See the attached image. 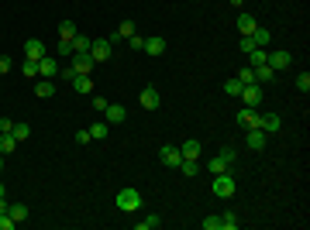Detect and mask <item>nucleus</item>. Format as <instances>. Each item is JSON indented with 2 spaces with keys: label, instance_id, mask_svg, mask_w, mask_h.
Listing matches in <instances>:
<instances>
[{
  "label": "nucleus",
  "instance_id": "34",
  "mask_svg": "<svg viewBox=\"0 0 310 230\" xmlns=\"http://www.w3.org/2000/svg\"><path fill=\"white\" fill-rule=\"evenodd\" d=\"M238 83H241V86H248V83H255V69H252V65H245V69L238 72Z\"/></svg>",
  "mask_w": 310,
  "mask_h": 230
},
{
  "label": "nucleus",
  "instance_id": "9",
  "mask_svg": "<svg viewBox=\"0 0 310 230\" xmlns=\"http://www.w3.org/2000/svg\"><path fill=\"white\" fill-rule=\"evenodd\" d=\"M90 58H93V62H107V58H111V41L97 38L93 45H90Z\"/></svg>",
  "mask_w": 310,
  "mask_h": 230
},
{
  "label": "nucleus",
  "instance_id": "18",
  "mask_svg": "<svg viewBox=\"0 0 310 230\" xmlns=\"http://www.w3.org/2000/svg\"><path fill=\"white\" fill-rule=\"evenodd\" d=\"M248 38L255 41V48H266V45L272 41V31H269V28H255V31L248 35Z\"/></svg>",
  "mask_w": 310,
  "mask_h": 230
},
{
  "label": "nucleus",
  "instance_id": "8",
  "mask_svg": "<svg viewBox=\"0 0 310 230\" xmlns=\"http://www.w3.org/2000/svg\"><path fill=\"white\" fill-rule=\"evenodd\" d=\"M104 120H107V124H124V120H128V107H121V103H107Z\"/></svg>",
  "mask_w": 310,
  "mask_h": 230
},
{
  "label": "nucleus",
  "instance_id": "33",
  "mask_svg": "<svg viewBox=\"0 0 310 230\" xmlns=\"http://www.w3.org/2000/svg\"><path fill=\"white\" fill-rule=\"evenodd\" d=\"M11 134H14V141H28V137H31V127H28V124H14Z\"/></svg>",
  "mask_w": 310,
  "mask_h": 230
},
{
  "label": "nucleus",
  "instance_id": "42",
  "mask_svg": "<svg viewBox=\"0 0 310 230\" xmlns=\"http://www.w3.org/2000/svg\"><path fill=\"white\" fill-rule=\"evenodd\" d=\"M238 48H241V52L248 55V52H252V48H255V41L248 38V35H241V41H238Z\"/></svg>",
  "mask_w": 310,
  "mask_h": 230
},
{
  "label": "nucleus",
  "instance_id": "25",
  "mask_svg": "<svg viewBox=\"0 0 310 230\" xmlns=\"http://www.w3.org/2000/svg\"><path fill=\"white\" fill-rule=\"evenodd\" d=\"M162 227V216L159 213H148L145 220H138V230H159Z\"/></svg>",
  "mask_w": 310,
  "mask_h": 230
},
{
  "label": "nucleus",
  "instance_id": "45",
  "mask_svg": "<svg viewBox=\"0 0 310 230\" xmlns=\"http://www.w3.org/2000/svg\"><path fill=\"white\" fill-rule=\"evenodd\" d=\"M93 137H90V127H83V131H76V144H90Z\"/></svg>",
  "mask_w": 310,
  "mask_h": 230
},
{
  "label": "nucleus",
  "instance_id": "2",
  "mask_svg": "<svg viewBox=\"0 0 310 230\" xmlns=\"http://www.w3.org/2000/svg\"><path fill=\"white\" fill-rule=\"evenodd\" d=\"M138 206H141V192H138V189H121V192H117V210L135 213Z\"/></svg>",
  "mask_w": 310,
  "mask_h": 230
},
{
  "label": "nucleus",
  "instance_id": "49",
  "mask_svg": "<svg viewBox=\"0 0 310 230\" xmlns=\"http://www.w3.org/2000/svg\"><path fill=\"white\" fill-rule=\"evenodd\" d=\"M7 206H11V203H7V196H0V213H7Z\"/></svg>",
  "mask_w": 310,
  "mask_h": 230
},
{
  "label": "nucleus",
  "instance_id": "46",
  "mask_svg": "<svg viewBox=\"0 0 310 230\" xmlns=\"http://www.w3.org/2000/svg\"><path fill=\"white\" fill-rule=\"evenodd\" d=\"M11 69H14V62H11V58H7V55H0V76H7Z\"/></svg>",
  "mask_w": 310,
  "mask_h": 230
},
{
  "label": "nucleus",
  "instance_id": "39",
  "mask_svg": "<svg viewBox=\"0 0 310 230\" xmlns=\"http://www.w3.org/2000/svg\"><path fill=\"white\" fill-rule=\"evenodd\" d=\"M59 55H69L73 58V41H66V38H59V48H56Z\"/></svg>",
  "mask_w": 310,
  "mask_h": 230
},
{
  "label": "nucleus",
  "instance_id": "27",
  "mask_svg": "<svg viewBox=\"0 0 310 230\" xmlns=\"http://www.w3.org/2000/svg\"><path fill=\"white\" fill-rule=\"evenodd\" d=\"M107 134H111V124H107V120H97V124L90 127V137H93V141H100V137H107Z\"/></svg>",
  "mask_w": 310,
  "mask_h": 230
},
{
  "label": "nucleus",
  "instance_id": "19",
  "mask_svg": "<svg viewBox=\"0 0 310 230\" xmlns=\"http://www.w3.org/2000/svg\"><path fill=\"white\" fill-rule=\"evenodd\" d=\"M90 45H93V38L76 35V38H73V55H90Z\"/></svg>",
  "mask_w": 310,
  "mask_h": 230
},
{
  "label": "nucleus",
  "instance_id": "11",
  "mask_svg": "<svg viewBox=\"0 0 310 230\" xmlns=\"http://www.w3.org/2000/svg\"><path fill=\"white\" fill-rule=\"evenodd\" d=\"M266 141H269V134H266L262 127H248V148H252V151H262Z\"/></svg>",
  "mask_w": 310,
  "mask_h": 230
},
{
  "label": "nucleus",
  "instance_id": "21",
  "mask_svg": "<svg viewBox=\"0 0 310 230\" xmlns=\"http://www.w3.org/2000/svg\"><path fill=\"white\" fill-rule=\"evenodd\" d=\"M255 28H259V21H255L252 14H238V31H241V35H252Z\"/></svg>",
  "mask_w": 310,
  "mask_h": 230
},
{
  "label": "nucleus",
  "instance_id": "50",
  "mask_svg": "<svg viewBox=\"0 0 310 230\" xmlns=\"http://www.w3.org/2000/svg\"><path fill=\"white\" fill-rule=\"evenodd\" d=\"M4 158H7V155H0V172H4Z\"/></svg>",
  "mask_w": 310,
  "mask_h": 230
},
{
  "label": "nucleus",
  "instance_id": "15",
  "mask_svg": "<svg viewBox=\"0 0 310 230\" xmlns=\"http://www.w3.org/2000/svg\"><path fill=\"white\" fill-rule=\"evenodd\" d=\"M145 55H162L166 52V38H159V35H152V38H145V48H141Z\"/></svg>",
  "mask_w": 310,
  "mask_h": 230
},
{
  "label": "nucleus",
  "instance_id": "22",
  "mask_svg": "<svg viewBox=\"0 0 310 230\" xmlns=\"http://www.w3.org/2000/svg\"><path fill=\"white\" fill-rule=\"evenodd\" d=\"M200 169H203V165H200V158H183V162H179V172H183V175H190V179H193V175L200 172Z\"/></svg>",
  "mask_w": 310,
  "mask_h": 230
},
{
  "label": "nucleus",
  "instance_id": "51",
  "mask_svg": "<svg viewBox=\"0 0 310 230\" xmlns=\"http://www.w3.org/2000/svg\"><path fill=\"white\" fill-rule=\"evenodd\" d=\"M0 196H7V189H4V182H0Z\"/></svg>",
  "mask_w": 310,
  "mask_h": 230
},
{
  "label": "nucleus",
  "instance_id": "40",
  "mask_svg": "<svg viewBox=\"0 0 310 230\" xmlns=\"http://www.w3.org/2000/svg\"><path fill=\"white\" fill-rule=\"evenodd\" d=\"M128 45H131V48H135V52H141V48H145V38H141V35H131V38H128Z\"/></svg>",
  "mask_w": 310,
  "mask_h": 230
},
{
  "label": "nucleus",
  "instance_id": "23",
  "mask_svg": "<svg viewBox=\"0 0 310 230\" xmlns=\"http://www.w3.org/2000/svg\"><path fill=\"white\" fill-rule=\"evenodd\" d=\"M179 151H183V158H200V141H196V137L183 141V144H179Z\"/></svg>",
  "mask_w": 310,
  "mask_h": 230
},
{
  "label": "nucleus",
  "instance_id": "12",
  "mask_svg": "<svg viewBox=\"0 0 310 230\" xmlns=\"http://www.w3.org/2000/svg\"><path fill=\"white\" fill-rule=\"evenodd\" d=\"M56 76H59V62L45 55V58L38 62V79H56Z\"/></svg>",
  "mask_w": 310,
  "mask_h": 230
},
{
  "label": "nucleus",
  "instance_id": "14",
  "mask_svg": "<svg viewBox=\"0 0 310 230\" xmlns=\"http://www.w3.org/2000/svg\"><path fill=\"white\" fill-rule=\"evenodd\" d=\"M238 127H259V114H255L252 107H245V110H238Z\"/></svg>",
  "mask_w": 310,
  "mask_h": 230
},
{
  "label": "nucleus",
  "instance_id": "36",
  "mask_svg": "<svg viewBox=\"0 0 310 230\" xmlns=\"http://www.w3.org/2000/svg\"><path fill=\"white\" fill-rule=\"evenodd\" d=\"M224 93H228V96H238V93H241V83H238V76L224 83Z\"/></svg>",
  "mask_w": 310,
  "mask_h": 230
},
{
  "label": "nucleus",
  "instance_id": "17",
  "mask_svg": "<svg viewBox=\"0 0 310 230\" xmlns=\"http://www.w3.org/2000/svg\"><path fill=\"white\" fill-rule=\"evenodd\" d=\"M35 93H38L41 100L56 96V79H38V83H35Z\"/></svg>",
  "mask_w": 310,
  "mask_h": 230
},
{
  "label": "nucleus",
  "instance_id": "52",
  "mask_svg": "<svg viewBox=\"0 0 310 230\" xmlns=\"http://www.w3.org/2000/svg\"><path fill=\"white\" fill-rule=\"evenodd\" d=\"M231 4H234V7H241V0H231Z\"/></svg>",
  "mask_w": 310,
  "mask_h": 230
},
{
  "label": "nucleus",
  "instance_id": "1",
  "mask_svg": "<svg viewBox=\"0 0 310 230\" xmlns=\"http://www.w3.org/2000/svg\"><path fill=\"white\" fill-rule=\"evenodd\" d=\"M234 189H238V182H234L231 172H217V175H214V186H211L214 196H221V199H231Z\"/></svg>",
  "mask_w": 310,
  "mask_h": 230
},
{
  "label": "nucleus",
  "instance_id": "20",
  "mask_svg": "<svg viewBox=\"0 0 310 230\" xmlns=\"http://www.w3.org/2000/svg\"><path fill=\"white\" fill-rule=\"evenodd\" d=\"M241 227V216L234 210H228V213H221V230H238Z\"/></svg>",
  "mask_w": 310,
  "mask_h": 230
},
{
  "label": "nucleus",
  "instance_id": "5",
  "mask_svg": "<svg viewBox=\"0 0 310 230\" xmlns=\"http://www.w3.org/2000/svg\"><path fill=\"white\" fill-rule=\"evenodd\" d=\"M293 62V52H286V48H279V52H269L266 55V65H269L272 72H279V69H286Z\"/></svg>",
  "mask_w": 310,
  "mask_h": 230
},
{
  "label": "nucleus",
  "instance_id": "6",
  "mask_svg": "<svg viewBox=\"0 0 310 230\" xmlns=\"http://www.w3.org/2000/svg\"><path fill=\"white\" fill-rule=\"evenodd\" d=\"M45 55H48V48H45V41H41V38H28V41H24V58L41 62Z\"/></svg>",
  "mask_w": 310,
  "mask_h": 230
},
{
  "label": "nucleus",
  "instance_id": "47",
  "mask_svg": "<svg viewBox=\"0 0 310 230\" xmlns=\"http://www.w3.org/2000/svg\"><path fill=\"white\" fill-rule=\"evenodd\" d=\"M59 76H62V79H69V83H73V79H76V69H73V65H66V69H59Z\"/></svg>",
  "mask_w": 310,
  "mask_h": 230
},
{
  "label": "nucleus",
  "instance_id": "16",
  "mask_svg": "<svg viewBox=\"0 0 310 230\" xmlns=\"http://www.w3.org/2000/svg\"><path fill=\"white\" fill-rule=\"evenodd\" d=\"M73 90H76L79 96H90V93H93V79H90V76H83V72H79V76L73 79Z\"/></svg>",
  "mask_w": 310,
  "mask_h": 230
},
{
  "label": "nucleus",
  "instance_id": "38",
  "mask_svg": "<svg viewBox=\"0 0 310 230\" xmlns=\"http://www.w3.org/2000/svg\"><path fill=\"white\" fill-rule=\"evenodd\" d=\"M24 76H28V79H38V62L24 58Z\"/></svg>",
  "mask_w": 310,
  "mask_h": 230
},
{
  "label": "nucleus",
  "instance_id": "3",
  "mask_svg": "<svg viewBox=\"0 0 310 230\" xmlns=\"http://www.w3.org/2000/svg\"><path fill=\"white\" fill-rule=\"evenodd\" d=\"M238 96L245 100V107H252V110H255V107H262V96H266V93H262L259 83H248V86H241V93H238Z\"/></svg>",
  "mask_w": 310,
  "mask_h": 230
},
{
  "label": "nucleus",
  "instance_id": "24",
  "mask_svg": "<svg viewBox=\"0 0 310 230\" xmlns=\"http://www.w3.org/2000/svg\"><path fill=\"white\" fill-rule=\"evenodd\" d=\"M7 216L18 220V223H24V220H28V206H24V203H11V206H7Z\"/></svg>",
  "mask_w": 310,
  "mask_h": 230
},
{
  "label": "nucleus",
  "instance_id": "4",
  "mask_svg": "<svg viewBox=\"0 0 310 230\" xmlns=\"http://www.w3.org/2000/svg\"><path fill=\"white\" fill-rule=\"evenodd\" d=\"M159 158H162V165H166V169H179L183 151H179L176 144H162V148H159Z\"/></svg>",
  "mask_w": 310,
  "mask_h": 230
},
{
  "label": "nucleus",
  "instance_id": "10",
  "mask_svg": "<svg viewBox=\"0 0 310 230\" xmlns=\"http://www.w3.org/2000/svg\"><path fill=\"white\" fill-rule=\"evenodd\" d=\"M259 127H262L266 134H276V131L283 127V120H279V114H259Z\"/></svg>",
  "mask_w": 310,
  "mask_h": 230
},
{
  "label": "nucleus",
  "instance_id": "31",
  "mask_svg": "<svg viewBox=\"0 0 310 230\" xmlns=\"http://www.w3.org/2000/svg\"><path fill=\"white\" fill-rule=\"evenodd\" d=\"M18 148V141H14V134H0V155H11Z\"/></svg>",
  "mask_w": 310,
  "mask_h": 230
},
{
  "label": "nucleus",
  "instance_id": "7",
  "mask_svg": "<svg viewBox=\"0 0 310 230\" xmlns=\"http://www.w3.org/2000/svg\"><path fill=\"white\" fill-rule=\"evenodd\" d=\"M138 103H141V110H159L162 96H159V90H155V86H145V90H141V96H138Z\"/></svg>",
  "mask_w": 310,
  "mask_h": 230
},
{
  "label": "nucleus",
  "instance_id": "43",
  "mask_svg": "<svg viewBox=\"0 0 310 230\" xmlns=\"http://www.w3.org/2000/svg\"><path fill=\"white\" fill-rule=\"evenodd\" d=\"M90 100H93V110H100V114H104V110H107V100H104V96H97V93H90Z\"/></svg>",
  "mask_w": 310,
  "mask_h": 230
},
{
  "label": "nucleus",
  "instance_id": "32",
  "mask_svg": "<svg viewBox=\"0 0 310 230\" xmlns=\"http://www.w3.org/2000/svg\"><path fill=\"white\" fill-rule=\"evenodd\" d=\"M135 31H138L135 21H121V24H117V35H121V38H131Z\"/></svg>",
  "mask_w": 310,
  "mask_h": 230
},
{
  "label": "nucleus",
  "instance_id": "35",
  "mask_svg": "<svg viewBox=\"0 0 310 230\" xmlns=\"http://www.w3.org/2000/svg\"><path fill=\"white\" fill-rule=\"evenodd\" d=\"M293 83H296V90H300V93H310V72H300Z\"/></svg>",
  "mask_w": 310,
  "mask_h": 230
},
{
  "label": "nucleus",
  "instance_id": "26",
  "mask_svg": "<svg viewBox=\"0 0 310 230\" xmlns=\"http://www.w3.org/2000/svg\"><path fill=\"white\" fill-rule=\"evenodd\" d=\"M79 35V28L76 24H73V21H62V24H59V38H66V41H73Z\"/></svg>",
  "mask_w": 310,
  "mask_h": 230
},
{
  "label": "nucleus",
  "instance_id": "44",
  "mask_svg": "<svg viewBox=\"0 0 310 230\" xmlns=\"http://www.w3.org/2000/svg\"><path fill=\"white\" fill-rule=\"evenodd\" d=\"M14 131V120L11 117H0V134H11Z\"/></svg>",
  "mask_w": 310,
  "mask_h": 230
},
{
  "label": "nucleus",
  "instance_id": "37",
  "mask_svg": "<svg viewBox=\"0 0 310 230\" xmlns=\"http://www.w3.org/2000/svg\"><path fill=\"white\" fill-rule=\"evenodd\" d=\"M203 230H221V216H217V213L203 216Z\"/></svg>",
  "mask_w": 310,
  "mask_h": 230
},
{
  "label": "nucleus",
  "instance_id": "29",
  "mask_svg": "<svg viewBox=\"0 0 310 230\" xmlns=\"http://www.w3.org/2000/svg\"><path fill=\"white\" fill-rule=\"evenodd\" d=\"M266 55H269V52H266V48H252V52H248V65H266Z\"/></svg>",
  "mask_w": 310,
  "mask_h": 230
},
{
  "label": "nucleus",
  "instance_id": "13",
  "mask_svg": "<svg viewBox=\"0 0 310 230\" xmlns=\"http://www.w3.org/2000/svg\"><path fill=\"white\" fill-rule=\"evenodd\" d=\"M69 65L76 69V76H79V72H83V76H90L97 62H93V58H90V55H73V62H69Z\"/></svg>",
  "mask_w": 310,
  "mask_h": 230
},
{
  "label": "nucleus",
  "instance_id": "41",
  "mask_svg": "<svg viewBox=\"0 0 310 230\" xmlns=\"http://www.w3.org/2000/svg\"><path fill=\"white\" fill-rule=\"evenodd\" d=\"M18 227V220H11L7 213H0V230H14Z\"/></svg>",
  "mask_w": 310,
  "mask_h": 230
},
{
  "label": "nucleus",
  "instance_id": "48",
  "mask_svg": "<svg viewBox=\"0 0 310 230\" xmlns=\"http://www.w3.org/2000/svg\"><path fill=\"white\" fill-rule=\"evenodd\" d=\"M221 158H224V162L231 165V162H234V148H221Z\"/></svg>",
  "mask_w": 310,
  "mask_h": 230
},
{
  "label": "nucleus",
  "instance_id": "30",
  "mask_svg": "<svg viewBox=\"0 0 310 230\" xmlns=\"http://www.w3.org/2000/svg\"><path fill=\"white\" fill-rule=\"evenodd\" d=\"M207 169H211V172L217 175V172H228V169H231V165H228V162H224V158H221V155H214L211 162H207Z\"/></svg>",
  "mask_w": 310,
  "mask_h": 230
},
{
  "label": "nucleus",
  "instance_id": "28",
  "mask_svg": "<svg viewBox=\"0 0 310 230\" xmlns=\"http://www.w3.org/2000/svg\"><path fill=\"white\" fill-rule=\"evenodd\" d=\"M272 76H276V72H272L269 65H255V83H259V86H262V83H272Z\"/></svg>",
  "mask_w": 310,
  "mask_h": 230
}]
</instances>
